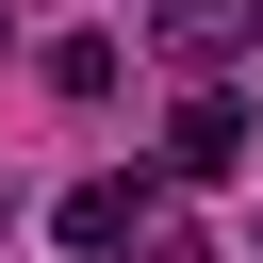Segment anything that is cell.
I'll list each match as a JSON object with an SVG mask.
<instances>
[{"label": "cell", "mask_w": 263, "mask_h": 263, "mask_svg": "<svg viewBox=\"0 0 263 263\" xmlns=\"http://www.w3.org/2000/svg\"><path fill=\"white\" fill-rule=\"evenodd\" d=\"M132 230H148V181H82V197H66V247H99V263H115Z\"/></svg>", "instance_id": "obj_3"}, {"label": "cell", "mask_w": 263, "mask_h": 263, "mask_svg": "<svg viewBox=\"0 0 263 263\" xmlns=\"http://www.w3.org/2000/svg\"><path fill=\"white\" fill-rule=\"evenodd\" d=\"M148 263H214V247H197V230H148Z\"/></svg>", "instance_id": "obj_4"}, {"label": "cell", "mask_w": 263, "mask_h": 263, "mask_svg": "<svg viewBox=\"0 0 263 263\" xmlns=\"http://www.w3.org/2000/svg\"><path fill=\"white\" fill-rule=\"evenodd\" d=\"M230 164H247V99H214V82H197V99H181V132H164V181H230Z\"/></svg>", "instance_id": "obj_1"}, {"label": "cell", "mask_w": 263, "mask_h": 263, "mask_svg": "<svg viewBox=\"0 0 263 263\" xmlns=\"http://www.w3.org/2000/svg\"><path fill=\"white\" fill-rule=\"evenodd\" d=\"M247 33H263V0H164V49L181 66H230Z\"/></svg>", "instance_id": "obj_2"}]
</instances>
